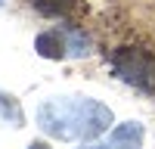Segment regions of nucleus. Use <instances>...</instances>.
Masks as SVG:
<instances>
[{
  "label": "nucleus",
  "mask_w": 155,
  "mask_h": 149,
  "mask_svg": "<svg viewBox=\"0 0 155 149\" xmlns=\"http://www.w3.org/2000/svg\"><path fill=\"white\" fill-rule=\"evenodd\" d=\"M37 124L59 140H96L112 124V112L87 96H59L37 109Z\"/></svg>",
  "instance_id": "1"
},
{
  "label": "nucleus",
  "mask_w": 155,
  "mask_h": 149,
  "mask_svg": "<svg viewBox=\"0 0 155 149\" xmlns=\"http://www.w3.org/2000/svg\"><path fill=\"white\" fill-rule=\"evenodd\" d=\"M112 68L121 81L140 87V90H155V53L146 47H121L112 53Z\"/></svg>",
  "instance_id": "2"
},
{
  "label": "nucleus",
  "mask_w": 155,
  "mask_h": 149,
  "mask_svg": "<svg viewBox=\"0 0 155 149\" xmlns=\"http://www.w3.org/2000/svg\"><path fill=\"white\" fill-rule=\"evenodd\" d=\"M34 50L44 59H78L90 53V37L78 25H59V28L37 34Z\"/></svg>",
  "instance_id": "3"
},
{
  "label": "nucleus",
  "mask_w": 155,
  "mask_h": 149,
  "mask_svg": "<svg viewBox=\"0 0 155 149\" xmlns=\"http://www.w3.org/2000/svg\"><path fill=\"white\" fill-rule=\"evenodd\" d=\"M140 146H143V124L140 121H124V124H118V127L106 137V140L81 146V149H140Z\"/></svg>",
  "instance_id": "4"
},
{
  "label": "nucleus",
  "mask_w": 155,
  "mask_h": 149,
  "mask_svg": "<svg viewBox=\"0 0 155 149\" xmlns=\"http://www.w3.org/2000/svg\"><path fill=\"white\" fill-rule=\"evenodd\" d=\"M81 0H28V6L37 9L41 16H68L78 9Z\"/></svg>",
  "instance_id": "5"
},
{
  "label": "nucleus",
  "mask_w": 155,
  "mask_h": 149,
  "mask_svg": "<svg viewBox=\"0 0 155 149\" xmlns=\"http://www.w3.org/2000/svg\"><path fill=\"white\" fill-rule=\"evenodd\" d=\"M0 121H12V127H22V121H25V115H22V106H19V99L16 96H6V93H0Z\"/></svg>",
  "instance_id": "6"
},
{
  "label": "nucleus",
  "mask_w": 155,
  "mask_h": 149,
  "mask_svg": "<svg viewBox=\"0 0 155 149\" xmlns=\"http://www.w3.org/2000/svg\"><path fill=\"white\" fill-rule=\"evenodd\" d=\"M28 149H50V146H47V143H44V140H34V143H31V146H28Z\"/></svg>",
  "instance_id": "7"
},
{
  "label": "nucleus",
  "mask_w": 155,
  "mask_h": 149,
  "mask_svg": "<svg viewBox=\"0 0 155 149\" xmlns=\"http://www.w3.org/2000/svg\"><path fill=\"white\" fill-rule=\"evenodd\" d=\"M0 6H3V0H0Z\"/></svg>",
  "instance_id": "8"
}]
</instances>
